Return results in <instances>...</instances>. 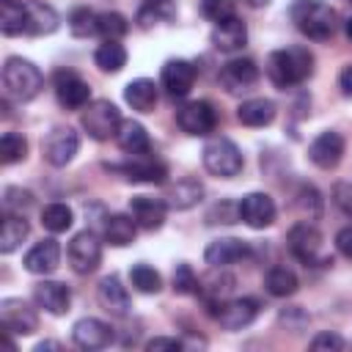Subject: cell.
Wrapping results in <instances>:
<instances>
[{
  "mask_svg": "<svg viewBox=\"0 0 352 352\" xmlns=\"http://www.w3.org/2000/svg\"><path fill=\"white\" fill-rule=\"evenodd\" d=\"M311 72H314V55L305 47L275 50L267 58V77L278 88H292V85L308 80Z\"/></svg>",
  "mask_w": 352,
  "mask_h": 352,
  "instance_id": "1",
  "label": "cell"
},
{
  "mask_svg": "<svg viewBox=\"0 0 352 352\" xmlns=\"http://www.w3.org/2000/svg\"><path fill=\"white\" fill-rule=\"evenodd\" d=\"M292 22L302 36L314 41H327L336 33V11L322 0H294Z\"/></svg>",
  "mask_w": 352,
  "mask_h": 352,
  "instance_id": "2",
  "label": "cell"
},
{
  "mask_svg": "<svg viewBox=\"0 0 352 352\" xmlns=\"http://www.w3.org/2000/svg\"><path fill=\"white\" fill-rule=\"evenodd\" d=\"M44 85V77L38 72L36 63L25 60V58H8L3 66V88L6 96L16 99V102H28L33 99Z\"/></svg>",
  "mask_w": 352,
  "mask_h": 352,
  "instance_id": "3",
  "label": "cell"
},
{
  "mask_svg": "<svg viewBox=\"0 0 352 352\" xmlns=\"http://www.w3.org/2000/svg\"><path fill=\"white\" fill-rule=\"evenodd\" d=\"M289 250L302 264H311V267H327V264H333V258L324 253L319 228H314L311 223L292 226V231H289Z\"/></svg>",
  "mask_w": 352,
  "mask_h": 352,
  "instance_id": "4",
  "label": "cell"
},
{
  "mask_svg": "<svg viewBox=\"0 0 352 352\" xmlns=\"http://www.w3.org/2000/svg\"><path fill=\"white\" fill-rule=\"evenodd\" d=\"M204 168L220 179H231L242 170V154L234 140L228 138H212L204 146Z\"/></svg>",
  "mask_w": 352,
  "mask_h": 352,
  "instance_id": "5",
  "label": "cell"
},
{
  "mask_svg": "<svg viewBox=\"0 0 352 352\" xmlns=\"http://www.w3.org/2000/svg\"><path fill=\"white\" fill-rule=\"evenodd\" d=\"M118 126H121V113L107 99H96V102H91L82 110V129L94 140H110V138H116Z\"/></svg>",
  "mask_w": 352,
  "mask_h": 352,
  "instance_id": "6",
  "label": "cell"
},
{
  "mask_svg": "<svg viewBox=\"0 0 352 352\" xmlns=\"http://www.w3.org/2000/svg\"><path fill=\"white\" fill-rule=\"evenodd\" d=\"M99 261H102V242H99V236L94 231L74 234L72 242H69V264H72V270L80 272V275H88V272H94L99 267Z\"/></svg>",
  "mask_w": 352,
  "mask_h": 352,
  "instance_id": "7",
  "label": "cell"
},
{
  "mask_svg": "<svg viewBox=\"0 0 352 352\" xmlns=\"http://www.w3.org/2000/svg\"><path fill=\"white\" fill-rule=\"evenodd\" d=\"M77 148H80V138H77V132L69 129V126H55V129L44 138V143H41L44 160H47L50 165H55V168L69 165V162L74 160Z\"/></svg>",
  "mask_w": 352,
  "mask_h": 352,
  "instance_id": "8",
  "label": "cell"
},
{
  "mask_svg": "<svg viewBox=\"0 0 352 352\" xmlns=\"http://www.w3.org/2000/svg\"><path fill=\"white\" fill-rule=\"evenodd\" d=\"M176 124L182 126V132L201 138V135H209V132L217 126V113H214L212 102H206V99L187 102V104L176 113Z\"/></svg>",
  "mask_w": 352,
  "mask_h": 352,
  "instance_id": "9",
  "label": "cell"
},
{
  "mask_svg": "<svg viewBox=\"0 0 352 352\" xmlns=\"http://www.w3.org/2000/svg\"><path fill=\"white\" fill-rule=\"evenodd\" d=\"M160 82L165 88L168 96L173 99H182L192 91V82H195V66L190 60H182V58H173L162 66L160 72Z\"/></svg>",
  "mask_w": 352,
  "mask_h": 352,
  "instance_id": "10",
  "label": "cell"
},
{
  "mask_svg": "<svg viewBox=\"0 0 352 352\" xmlns=\"http://www.w3.org/2000/svg\"><path fill=\"white\" fill-rule=\"evenodd\" d=\"M0 322H3L6 333H16V336H30L38 327L33 308L22 300H14V297L0 302Z\"/></svg>",
  "mask_w": 352,
  "mask_h": 352,
  "instance_id": "11",
  "label": "cell"
},
{
  "mask_svg": "<svg viewBox=\"0 0 352 352\" xmlns=\"http://www.w3.org/2000/svg\"><path fill=\"white\" fill-rule=\"evenodd\" d=\"M55 96H58L60 107H66V110H82V107H88L91 88L74 72H58L55 74Z\"/></svg>",
  "mask_w": 352,
  "mask_h": 352,
  "instance_id": "12",
  "label": "cell"
},
{
  "mask_svg": "<svg viewBox=\"0 0 352 352\" xmlns=\"http://www.w3.org/2000/svg\"><path fill=\"white\" fill-rule=\"evenodd\" d=\"M308 157H311V162H314L316 168H324V170L336 168V165L341 162V157H344V138H341L338 132H333V129L322 132V135L314 138V143L308 146Z\"/></svg>",
  "mask_w": 352,
  "mask_h": 352,
  "instance_id": "13",
  "label": "cell"
},
{
  "mask_svg": "<svg viewBox=\"0 0 352 352\" xmlns=\"http://www.w3.org/2000/svg\"><path fill=\"white\" fill-rule=\"evenodd\" d=\"M239 220L250 228H267L275 220V201L267 192H248L239 201Z\"/></svg>",
  "mask_w": 352,
  "mask_h": 352,
  "instance_id": "14",
  "label": "cell"
},
{
  "mask_svg": "<svg viewBox=\"0 0 352 352\" xmlns=\"http://www.w3.org/2000/svg\"><path fill=\"white\" fill-rule=\"evenodd\" d=\"M129 214L135 217V223L146 231H157L165 223L168 214V204L162 198H151V195H135L129 198Z\"/></svg>",
  "mask_w": 352,
  "mask_h": 352,
  "instance_id": "15",
  "label": "cell"
},
{
  "mask_svg": "<svg viewBox=\"0 0 352 352\" xmlns=\"http://www.w3.org/2000/svg\"><path fill=\"white\" fill-rule=\"evenodd\" d=\"M256 314H258V302L250 300V297H239V300H226L217 308L214 319L226 330H242V327H248L256 319Z\"/></svg>",
  "mask_w": 352,
  "mask_h": 352,
  "instance_id": "16",
  "label": "cell"
},
{
  "mask_svg": "<svg viewBox=\"0 0 352 352\" xmlns=\"http://www.w3.org/2000/svg\"><path fill=\"white\" fill-rule=\"evenodd\" d=\"M72 338H74V344L80 349H104L113 341V330H110L107 322L94 319V316H85V319L74 322Z\"/></svg>",
  "mask_w": 352,
  "mask_h": 352,
  "instance_id": "17",
  "label": "cell"
},
{
  "mask_svg": "<svg viewBox=\"0 0 352 352\" xmlns=\"http://www.w3.org/2000/svg\"><path fill=\"white\" fill-rule=\"evenodd\" d=\"M245 256H248V245H245L242 239H236V236L214 239V242H209L206 250H204V258H206V264H209L212 270L231 267V264H236V261L245 258Z\"/></svg>",
  "mask_w": 352,
  "mask_h": 352,
  "instance_id": "18",
  "label": "cell"
},
{
  "mask_svg": "<svg viewBox=\"0 0 352 352\" xmlns=\"http://www.w3.org/2000/svg\"><path fill=\"white\" fill-rule=\"evenodd\" d=\"M258 80V66L250 58H234L220 69V85L226 91H245Z\"/></svg>",
  "mask_w": 352,
  "mask_h": 352,
  "instance_id": "19",
  "label": "cell"
},
{
  "mask_svg": "<svg viewBox=\"0 0 352 352\" xmlns=\"http://www.w3.org/2000/svg\"><path fill=\"white\" fill-rule=\"evenodd\" d=\"M33 300H36L38 308H44L47 314L63 316V314L69 311V305H72V292H69V286H63V283H58V280H41V283H36V289H33Z\"/></svg>",
  "mask_w": 352,
  "mask_h": 352,
  "instance_id": "20",
  "label": "cell"
},
{
  "mask_svg": "<svg viewBox=\"0 0 352 352\" xmlns=\"http://www.w3.org/2000/svg\"><path fill=\"white\" fill-rule=\"evenodd\" d=\"M96 297H99V305L104 311H110L113 316H126L129 314V294H126V286L118 280V275H104L99 280V289H96Z\"/></svg>",
  "mask_w": 352,
  "mask_h": 352,
  "instance_id": "21",
  "label": "cell"
},
{
  "mask_svg": "<svg viewBox=\"0 0 352 352\" xmlns=\"http://www.w3.org/2000/svg\"><path fill=\"white\" fill-rule=\"evenodd\" d=\"M60 264V245L55 239H41L25 253V270L33 275H47Z\"/></svg>",
  "mask_w": 352,
  "mask_h": 352,
  "instance_id": "22",
  "label": "cell"
},
{
  "mask_svg": "<svg viewBox=\"0 0 352 352\" xmlns=\"http://www.w3.org/2000/svg\"><path fill=\"white\" fill-rule=\"evenodd\" d=\"M245 41H248V28L239 16H228V19L217 22L212 30V44L220 52H236L245 47Z\"/></svg>",
  "mask_w": 352,
  "mask_h": 352,
  "instance_id": "23",
  "label": "cell"
},
{
  "mask_svg": "<svg viewBox=\"0 0 352 352\" xmlns=\"http://www.w3.org/2000/svg\"><path fill=\"white\" fill-rule=\"evenodd\" d=\"M107 168L124 173V179L129 182H146V184H162L168 176V168L160 160H132V162L107 165Z\"/></svg>",
  "mask_w": 352,
  "mask_h": 352,
  "instance_id": "24",
  "label": "cell"
},
{
  "mask_svg": "<svg viewBox=\"0 0 352 352\" xmlns=\"http://www.w3.org/2000/svg\"><path fill=\"white\" fill-rule=\"evenodd\" d=\"M25 14H28L25 33H30V36H50V33H55L58 25H60L58 11H55L52 6H47V3H38V0L25 3Z\"/></svg>",
  "mask_w": 352,
  "mask_h": 352,
  "instance_id": "25",
  "label": "cell"
},
{
  "mask_svg": "<svg viewBox=\"0 0 352 352\" xmlns=\"http://www.w3.org/2000/svg\"><path fill=\"white\" fill-rule=\"evenodd\" d=\"M116 140H118L121 151L135 154V157L151 151V140H148L146 126L138 124V121H132V118H129V121H121V126H118V132H116Z\"/></svg>",
  "mask_w": 352,
  "mask_h": 352,
  "instance_id": "26",
  "label": "cell"
},
{
  "mask_svg": "<svg viewBox=\"0 0 352 352\" xmlns=\"http://www.w3.org/2000/svg\"><path fill=\"white\" fill-rule=\"evenodd\" d=\"M157 96H160V91H157L154 80H146V77L132 80V82L124 88L126 104H129L132 110H138V113H151V110L157 107Z\"/></svg>",
  "mask_w": 352,
  "mask_h": 352,
  "instance_id": "27",
  "label": "cell"
},
{
  "mask_svg": "<svg viewBox=\"0 0 352 352\" xmlns=\"http://www.w3.org/2000/svg\"><path fill=\"white\" fill-rule=\"evenodd\" d=\"M236 118L245 124V126H267L272 124L275 118V104L264 96H256V99H245L239 107H236Z\"/></svg>",
  "mask_w": 352,
  "mask_h": 352,
  "instance_id": "28",
  "label": "cell"
},
{
  "mask_svg": "<svg viewBox=\"0 0 352 352\" xmlns=\"http://www.w3.org/2000/svg\"><path fill=\"white\" fill-rule=\"evenodd\" d=\"M135 234H138V223L132 214H110L104 220V242H110L113 248L129 245Z\"/></svg>",
  "mask_w": 352,
  "mask_h": 352,
  "instance_id": "29",
  "label": "cell"
},
{
  "mask_svg": "<svg viewBox=\"0 0 352 352\" xmlns=\"http://www.w3.org/2000/svg\"><path fill=\"white\" fill-rule=\"evenodd\" d=\"M201 198H204V184L195 182V179H182V182H176V184L168 190L165 204H168L170 209H190V206H195Z\"/></svg>",
  "mask_w": 352,
  "mask_h": 352,
  "instance_id": "30",
  "label": "cell"
},
{
  "mask_svg": "<svg viewBox=\"0 0 352 352\" xmlns=\"http://www.w3.org/2000/svg\"><path fill=\"white\" fill-rule=\"evenodd\" d=\"M28 220L22 217V214H6V220H3V231H0V253H14L22 242H25V236H28Z\"/></svg>",
  "mask_w": 352,
  "mask_h": 352,
  "instance_id": "31",
  "label": "cell"
},
{
  "mask_svg": "<svg viewBox=\"0 0 352 352\" xmlns=\"http://www.w3.org/2000/svg\"><path fill=\"white\" fill-rule=\"evenodd\" d=\"M25 25H28L25 3L0 0V30H3V36H19V33H25Z\"/></svg>",
  "mask_w": 352,
  "mask_h": 352,
  "instance_id": "32",
  "label": "cell"
},
{
  "mask_svg": "<svg viewBox=\"0 0 352 352\" xmlns=\"http://www.w3.org/2000/svg\"><path fill=\"white\" fill-rule=\"evenodd\" d=\"M94 60H96V66H99L102 72L116 74V72H121V69L126 66V50H124L118 41H104V44H99V50L94 52Z\"/></svg>",
  "mask_w": 352,
  "mask_h": 352,
  "instance_id": "33",
  "label": "cell"
},
{
  "mask_svg": "<svg viewBox=\"0 0 352 352\" xmlns=\"http://www.w3.org/2000/svg\"><path fill=\"white\" fill-rule=\"evenodd\" d=\"M264 286L272 297H289L297 292V275L289 267H272L264 278Z\"/></svg>",
  "mask_w": 352,
  "mask_h": 352,
  "instance_id": "34",
  "label": "cell"
},
{
  "mask_svg": "<svg viewBox=\"0 0 352 352\" xmlns=\"http://www.w3.org/2000/svg\"><path fill=\"white\" fill-rule=\"evenodd\" d=\"M129 30V22L124 14L118 11H104L96 16V33L104 38V41H118L124 33Z\"/></svg>",
  "mask_w": 352,
  "mask_h": 352,
  "instance_id": "35",
  "label": "cell"
},
{
  "mask_svg": "<svg viewBox=\"0 0 352 352\" xmlns=\"http://www.w3.org/2000/svg\"><path fill=\"white\" fill-rule=\"evenodd\" d=\"M41 223H44L47 231H52V234H63L66 228H72L74 214H72V209H69L66 204H47L44 212H41Z\"/></svg>",
  "mask_w": 352,
  "mask_h": 352,
  "instance_id": "36",
  "label": "cell"
},
{
  "mask_svg": "<svg viewBox=\"0 0 352 352\" xmlns=\"http://www.w3.org/2000/svg\"><path fill=\"white\" fill-rule=\"evenodd\" d=\"M129 280H132V286H135L138 292H143V294H157V292L162 289L160 272H157L154 267H148V264H135V267L129 270Z\"/></svg>",
  "mask_w": 352,
  "mask_h": 352,
  "instance_id": "37",
  "label": "cell"
},
{
  "mask_svg": "<svg viewBox=\"0 0 352 352\" xmlns=\"http://www.w3.org/2000/svg\"><path fill=\"white\" fill-rule=\"evenodd\" d=\"M25 154H28V140H25L22 135L6 132V135L0 138V162H3V165H14V162L25 160Z\"/></svg>",
  "mask_w": 352,
  "mask_h": 352,
  "instance_id": "38",
  "label": "cell"
},
{
  "mask_svg": "<svg viewBox=\"0 0 352 352\" xmlns=\"http://www.w3.org/2000/svg\"><path fill=\"white\" fill-rule=\"evenodd\" d=\"M96 16L91 8H74L69 14V30L77 36V38H85L91 33H96Z\"/></svg>",
  "mask_w": 352,
  "mask_h": 352,
  "instance_id": "39",
  "label": "cell"
},
{
  "mask_svg": "<svg viewBox=\"0 0 352 352\" xmlns=\"http://www.w3.org/2000/svg\"><path fill=\"white\" fill-rule=\"evenodd\" d=\"M173 292L176 294H192L198 292V278L190 264H176L173 270Z\"/></svg>",
  "mask_w": 352,
  "mask_h": 352,
  "instance_id": "40",
  "label": "cell"
},
{
  "mask_svg": "<svg viewBox=\"0 0 352 352\" xmlns=\"http://www.w3.org/2000/svg\"><path fill=\"white\" fill-rule=\"evenodd\" d=\"M201 14L206 19H212L214 25L228 19V16H236L234 14V0H201Z\"/></svg>",
  "mask_w": 352,
  "mask_h": 352,
  "instance_id": "41",
  "label": "cell"
},
{
  "mask_svg": "<svg viewBox=\"0 0 352 352\" xmlns=\"http://www.w3.org/2000/svg\"><path fill=\"white\" fill-rule=\"evenodd\" d=\"M30 204H33V195H30L28 190H19V187H8V190H6V198H3L6 212L22 214V209H28Z\"/></svg>",
  "mask_w": 352,
  "mask_h": 352,
  "instance_id": "42",
  "label": "cell"
},
{
  "mask_svg": "<svg viewBox=\"0 0 352 352\" xmlns=\"http://www.w3.org/2000/svg\"><path fill=\"white\" fill-rule=\"evenodd\" d=\"M297 206H300L308 217H319V214H322V198H319V192H316L311 184L300 187V192H297Z\"/></svg>",
  "mask_w": 352,
  "mask_h": 352,
  "instance_id": "43",
  "label": "cell"
},
{
  "mask_svg": "<svg viewBox=\"0 0 352 352\" xmlns=\"http://www.w3.org/2000/svg\"><path fill=\"white\" fill-rule=\"evenodd\" d=\"M333 204H336L346 217H352V184H349V182H338V184L333 187Z\"/></svg>",
  "mask_w": 352,
  "mask_h": 352,
  "instance_id": "44",
  "label": "cell"
},
{
  "mask_svg": "<svg viewBox=\"0 0 352 352\" xmlns=\"http://www.w3.org/2000/svg\"><path fill=\"white\" fill-rule=\"evenodd\" d=\"M311 349H316V352H322V349L338 352V349H344V338H341L338 333H319V336H314Z\"/></svg>",
  "mask_w": 352,
  "mask_h": 352,
  "instance_id": "45",
  "label": "cell"
},
{
  "mask_svg": "<svg viewBox=\"0 0 352 352\" xmlns=\"http://www.w3.org/2000/svg\"><path fill=\"white\" fill-rule=\"evenodd\" d=\"M184 344L179 341V338H168V336H160V338H151L148 344H146V349L148 352H162V349H170V352H176V349H182Z\"/></svg>",
  "mask_w": 352,
  "mask_h": 352,
  "instance_id": "46",
  "label": "cell"
},
{
  "mask_svg": "<svg viewBox=\"0 0 352 352\" xmlns=\"http://www.w3.org/2000/svg\"><path fill=\"white\" fill-rule=\"evenodd\" d=\"M336 248H338V253H341L344 258L352 261V226H346V228H341V231L336 234Z\"/></svg>",
  "mask_w": 352,
  "mask_h": 352,
  "instance_id": "47",
  "label": "cell"
},
{
  "mask_svg": "<svg viewBox=\"0 0 352 352\" xmlns=\"http://www.w3.org/2000/svg\"><path fill=\"white\" fill-rule=\"evenodd\" d=\"M338 88H341L344 96H352V63L341 69V74H338Z\"/></svg>",
  "mask_w": 352,
  "mask_h": 352,
  "instance_id": "48",
  "label": "cell"
},
{
  "mask_svg": "<svg viewBox=\"0 0 352 352\" xmlns=\"http://www.w3.org/2000/svg\"><path fill=\"white\" fill-rule=\"evenodd\" d=\"M44 349H60V344H58V341H41V344L36 346V352H44Z\"/></svg>",
  "mask_w": 352,
  "mask_h": 352,
  "instance_id": "49",
  "label": "cell"
},
{
  "mask_svg": "<svg viewBox=\"0 0 352 352\" xmlns=\"http://www.w3.org/2000/svg\"><path fill=\"white\" fill-rule=\"evenodd\" d=\"M242 3H248L250 8H261V6H267L270 0H242Z\"/></svg>",
  "mask_w": 352,
  "mask_h": 352,
  "instance_id": "50",
  "label": "cell"
},
{
  "mask_svg": "<svg viewBox=\"0 0 352 352\" xmlns=\"http://www.w3.org/2000/svg\"><path fill=\"white\" fill-rule=\"evenodd\" d=\"M344 30H346V38H349V41H352V16H349V19H346V25H344Z\"/></svg>",
  "mask_w": 352,
  "mask_h": 352,
  "instance_id": "51",
  "label": "cell"
},
{
  "mask_svg": "<svg viewBox=\"0 0 352 352\" xmlns=\"http://www.w3.org/2000/svg\"><path fill=\"white\" fill-rule=\"evenodd\" d=\"M157 3H162V0H157Z\"/></svg>",
  "mask_w": 352,
  "mask_h": 352,
  "instance_id": "52",
  "label": "cell"
}]
</instances>
